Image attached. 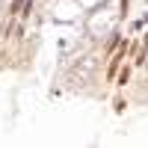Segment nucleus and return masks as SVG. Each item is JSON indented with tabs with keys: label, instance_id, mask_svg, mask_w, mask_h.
<instances>
[{
	"label": "nucleus",
	"instance_id": "obj_1",
	"mask_svg": "<svg viewBox=\"0 0 148 148\" xmlns=\"http://www.w3.org/2000/svg\"><path fill=\"white\" fill-rule=\"evenodd\" d=\"M21 3H24V0H15V3H12V12H18V9H21Z\"/></svg>",
	"mask_w": 148,
	"mask_h": 148
}]
</instances>
